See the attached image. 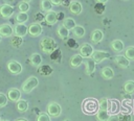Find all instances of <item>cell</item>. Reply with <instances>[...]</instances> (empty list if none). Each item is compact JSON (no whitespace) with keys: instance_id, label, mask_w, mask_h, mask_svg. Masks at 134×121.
I'll use <instances>...</instances> for the list:
<instances>
[{"instance_id":"obj_39","label":"cell","mask_w":134,"mask_h":121,"mask_svg":"<svg viewBox=\"0 0 134 121\" xmlns=\"http://www.w3.org/2000/svg\"><path fill=\"white\" fill-rule=\"evenodd\" d=\"M67 45H68L69 48H72V49L77 48V43L75 42L74 39H68L67 40Z\"/></svg>"},{"instance_id":"obj_44","label":"cell","mask_w":134,"mask_h":121,"mask_svg":"<svg viewBox=\"0 0 134 121\" xmlns=\"http://www.w3.org/2000/svg\"><path fill=\"white\" fill-rule=\"evenodd\" d=\"M61 4H62L63 6H69V5L71 4V1H70V0H62Z\"/></svg>"},{"instance_id":"obj_46","label":"cell","mask_w":134,"mask_h":121,"mask_svg":"<svg viewBox=\"0 0 134 121\" xmlns=\"http://www.w3.org/2000/svg\"><path fill=\"white\" fill-rule=\"evenodd\" d=\"M58 19H65V17H64V13H59L58 14Z\"/></svg>"},{"instance_id":"obj_15","label":"cell","mask_w":134,"mask_h":121,"mask_svg":"<svg viewBox=\"0 0 134 121\" xmlns=\"http://www.w3.org/2000/svg\"><path fill=\"white\" fill-rule=\"evenodd\" d=\"M103 39H104V33H103V31L100 29H95V30L92 31V33H91V41H92V43L98 44Z\"/></svg>"},{"instance_id":"obj_41","label":"cell","mask_w":134,"mask_h":121,"mask_svg":"<svg viewBox=\"0 0 134 121\" xmlns=\"http://www.w3.org/2000/svg\"><path fill=\"white\" fill-rule=\"evenodd\" d=\"M35 18H36L37 23L42 22L43 20H45V16H43V14H42L41 11H40V13H37V14H36V16H35Z\"/></svg>"},{"instance_id":"obj_25","label":"cell","mask_w":134,"mask_h":121,"mask_svg":"<svg viewBox=\"0 0 134 121\" xmlns=\"http://www.w3.org/2000/svg\"><path fill=\"white\" fill-rule=\"evenodd\" d=\"M63 25L67 28V29H69V30H73V28L76 26V24H75V21L72 19V18H65L64 20H63Z\"/></svg>"},{"instance_id":"obj_53","label":"cell","mask_w":134,"mask_h":121,"mask_svg":"<svg viewBox=\"0 0 134 121\" xmlns=\"http://www.w3.org/2000/svg\"><path fill=\"white\" fill-rule=\"evenodd\" d=\"M1 121H8V120H1Z\"/></svg>"},{"instance_id":"obj_36","label":"cell","mask_w":134,"mask_h":121,"mask_svg":"<svg viewBox=\"0 0 134 121\" xmlns=\"http://www.w3.org/2000/svg\"><path fill=\"white\" fill-rule=\"evenodd\" d=\"M94 10H95L96 14H99V15L103 14V13L105 11V4L97 2V3L94 5Z\"/></svg>"},{"instance_id":"obj_16","label":"cell","mask_w":134,"mask_h":121,"mask_svg":"<svg viewBox=\"0 0 134 121\" xmlns=\"http://www.w3.org/2000/svg\"><path fill=\"white\" fill-rule=\"evenodd\" d=\"M95 64H96V63H95L91 57L86 58L85 65H86V73H87L88 75H91V74L95 71Z\"/></svg>"},{"instance_id":"obj_35","label":"cell","mask_w":134,"mask_h":121,"mask_svg":"<svg viewBox=\"0 0 134 121\" xmlns=\"http://www.w3.org/2000/svg\"><path fill=\"white\" fill-rule=\"evenodd\" d=\"M18 8H19V10L22 11V13H27L28 9H29V4H28V2H26V1L23 0L22 2H20V3L18 4Z\"/></svg>"},{"instance_id":"obj_10","label":"cell","mask_w":134,"mask_h":121,"mask_svg":"<svg viewBox=\"0 0 134 121\" xmlns=\"http://www.w3.org/2000/svg\"><path fill=\"white\" fill-rule=\"evenodd\" d=\"M7 97L10 101L13 102H18L20 99H21V92L20 90L16 89V88H12L8 90V93H7Z\"/></svg>"},{"instance_id":"obj_24","label":"cell","mask_w":134,"mask_h":121,"mask_svg":"<svg viewBox=\"0 0 134 121\" xmlns=\"http://www.w3.org/2000/svg\"><path fill=\"white\" fill-rule=\"evenodd\" d=\"M111 48L114 51H116V52L122 51L124 50V43H122V41H120V40H114V41H112Z\"/></svg>"},{"instance_id":"obj_17","label":"cell","mask_w":134,"mask_h":121,"mask_svg":"<svg viewBox=\"0 0 134 121\" xmlns=\"http://www.w3.org/2000/svg\"><path fill=\"white\" fill-rule=\"evenodd\" d=\"M82 4L79 1H71V4L69 5V10L74 15H80L82 13Z\"/></svg>"},{"instance_id":"obj_40","label":"cell","mask_w":134,"mask_h":121,"mask_svg":"<svg viewBox=\"0 0 134 121\" xmlns=\"http://www.w3.org/2000/svg\"><path fill=\"white\" fill-rule=\"evenodd\" d=\"M119 121H131V116L127 115V114H120L118 115Z\"/></svg>"},{"instance_id":"obj_8","label":"cell","mask_w":134,"mask_h":121,"mask_svg":"<svg viewBox=\"0 0 134 121\" xmlns=\"http://www.w3.org/2000/svg\"><path fill=\"white\" fill-rule=\"evenodd\" d=\"M109 57H110L109 52L103 51V50H94V52H93V54H92V56H91V58H92L95 63H100V62H103L104 59L109 58Z\"/></svg>"},{"instance_id":"obj_28","label":"cell","mask_w":134,"mask_h":121,"mask_svg":"<svg viewBox=\"0 0 134 121\" xmlns=\"http://www.w3.org/2000/svg\"><path fill=\"white\" fill-rule=\"evenodd\" d=\"M50 58H51V60H53L55 63L61 62V59H62V51L59 48H57L54 51H52L50 53Z\"/></svg>"},{"instance_id":"obj_14","label":"cell","mask_w":134,"mask_h":121,"mask_svg":"<svg viewBox=\"0 0 134 121\" xmlns=\"http://www.w3.org/2000/svg\"><path fill=\"white\" fill-rule=\"evenodd\" d=\"M58 14L53 10H50V11H47L46 16H45V21L47 24L49 25H54L57 22H58Z\"/></svg>"},{"instance_id":"obj_18","label":"cell","mask_w":134,"mask_h":121,"mask_svg":"<svg viewBox=\"0 0 134 121\" xmlns=\"http://www.w3.org/2000/svg\"><path fill=\"white\" fill-rule=\"evenodd\" d=\"M83 58L84 57L81 54H74V55H72L71 58H70V65H71V67H73V68L80 67L83 64V60H84Z\"/></svg>"},{"instance_id":"obj_29","label":"cell","mask_w":134,"mask_h":121,"mask_svg":"<svg viewBox=\"0 0 134 121\" xmlns=\"http://www.w3.org/2000/svg\"><path fill=\"white\" fill-rule=\"evenodd\" d=\"M10 44H12L13 47L19 48V47H21V45L23 44V40H22L21 37L14 35V37H12V39H10Z\"/></svg>"},{"instance_id":"obj_51","label":"cell","mask_w":134,"mask_h":121,"mask_svg":"<svg viewBox=\"0 0 134 121\" xmlns=\"http://www.w3.org/2000/svg\"><path fill=\"white\" fill-rule=\"evenodd\" d=\"M64 121H71L70 119H66V120H64Z\"/></svg>"},{"instance_id":"obj_2","label":"cell","mask_w":134,"mask_h":121,"mask_svg":"<svg viewBox=\"0 0 134 121\" xmlns=\"http://www.w3.org/2000/svg\"><path fill=\"white\" fill-rule=\"evenodd\" d=\"M99 110V103L93 98H87L83 102V111L86 114H94Z\"/></svg>"},{"instance_id":"obj_22","label":"cell","mask_w":134,"mask_h":121,"mask_svg":"<svg viewBox=\"0 0 134 121\" xmlns=\"http://www.w3.org/2000/svg\"><path fill=\"white\" fill-rule=\"evenodd\" d=\"M38 72H39L41 75H43V76H48V75H50V74L53 72V70H52V68H51L50 66H48V65H43V66H40V67H39Z\"/></svg>"},{"instance_id":"obj_20","label":"cell","mask_w":134,"mask_h":121,"mask_svg":"<svg viewBox=\"0 0 134 121\" xmlns=\"http://www.w3.org/2000/svg\"><path fill=\"white\" fill-rule=\"evenodd\" d=\"M43 58L39 53H32L30 55V64L35 67H40L42 65Z\"/></svg>"},{"instance_id":"obj_3","label":"cell","mask_w":134,"mask_h":121,"mask_svg":"<svg viewBox=\"0 0 134 121\" xmlns=\"http://www.w3.org/2000/svg\"><path fill=\"white\" fill-rule=\"evenodd\" d=\"M39 84V80L36 76H29L22 84V91L24 93H30Z\"/></svg>"},{"instance_id":"obj_19","label":"cell","mask_w":134,"mask_h":121,"mask_svg":"<svg viewBox=\"0 0 134 121\" xmlns=\"http://www.w3.org/2000/svg\"><path fill=\"white\" fill-rule=\"evenodd\" d=\"M57 32H58L59 37H60L62 40H64V41L68 40V37H69V29H67L63 24L59 26V28H58Z\"/></svg>"},{"instance_id":"obj_47","label":"cell","mask_w":134,"mask_h":121,"mask_svg":"<svg viewBox=\"0 0 134 121\" xmlns=\"http://www.w3.org/2000/svg\"><path fill=\"white\" fill-rule=\"evenodd\" d=\"M96 1H97V2H99V3H104V4H105L108 0H96Z\"/></svg>"},{"instance_id":"obj_9","label":"cell","mask_w":134,"mask_h":121,"mask_svg":"<svg viewBox=\"0 0 134 121\" xmlns=\"http://www.w3.org/2000/svg\"><path fill=\"white\" fill-rule=\"evenodd\" d=\"M7 69L12 74H19L22 71V65L17 60H10L7 64Z\"/></svg>"},{"instance_id":"obj_32","label":"cell","mask_w":134,"mask_h":121,"mask_svg":"<svg viewBox=\"0 0 134 121\" xmlns=\"http://www.w3.org/2000/svg\"><path fill=\"white\" fill-rule=\"evenodd\" d=\"M16 22L17 23H25L27 20H28V15H27V13H22V11H20L17 16H16Z\"/></svg>"},{"instance_id":"obj_49","label":"cell","mask_w":134,"mask_h":121,"mask_svg":"<svg viewBox=\"0 0 134 121\" xmlns=\"http://www.w3.org/2000/svg\"><path fill=\"white\" fill-rule=\"evenodd\" d=\"M4 1H5V2H13L14 0H4Z\"/></svg>"},{"instance_id":"obj_21","label":"cell","mask_w":134,"mask_h":121,"mask_svg":"<svg viewBox=\"0 0 134 121\" xmlns=\"http://www.w3.org/2000/svg\"><path fill=\"white\" fill-rule=\"evenodd\" d=\"M100 74L105 79H111L114 76V72L110 67H104L100 71Z\"/></svg>"},{"instance_id":"obj_27","label":"cell","mask_w":134,"mask_h":121,"mask_svg":"<svg viewBox=\"0 0 134 121\" xmlns=\"http://www.w3.org/2000/svg\"><path fill=\"white\" fill-rule=\"evenodd\" d=\"M73 34L75 35V38H79V39H81V38H83L84 35H85V28L83 27V26H81V25H76L74 28H73Z\"/></svg>"},{"instance_id":"obj_4","label":"cell","mask_w":134,"mask_h":121,"mask_svg":"<svg viewBox=\"0 0 134 121\" xmlns=\"http://www.w3.org/2000/svg\"><path fill=\"white\" fill-rule=\"evenodd\" d=\"M47 113L50 117H59L62 113V107L57 102H50L47 105Z\"/></svg>"},{"instance_id":"obj_26","label":"cell","mask_w":134,"mask_h":121,"mask_svg":"<svg viewBox=\"0 0 134 121\" xmlns=\"http://www.w3.org/2000/svg\"><path fill=\"white\" fill-rule=\"evenodd\" d=\"M124 90L127 94L131 95L134 93V80H128L124 84Z\"/></svg>"},{"instance_id":"obj_54","label":"cell","mask_w":134,"mask_h":121,"mask_svg":"<svg viewBox=\"0 0 134 121\" xmlns=\"http://www.w3.org/2000/svg\"><path fill=\"white\" fill-rule=\"evenodd\" d=\"M0 121H1V120H0Z\"/></svg>"},{"instance_id":"obj_1","label":"cell","mask_w":134,"mask_h":121,"mask_svg":"<svg viewBox=\"0 0 134 121\" xmlns=\"http://www.w3.org/2000/svg\"><path fill=\"white\" fill-rule=\"evenodd\" d=\"M40 47L42 49L43 52L47 53V54H50L52 51H54L57 49V43L55 41L52 39V38H43L40 42Z\"/></svg>"},{"instance_id":"obj_13","label":"cell","mask_w":134,"mask_h":121,"mask_svg":"<svg viewBox=\"0 0 134 121\" xmlns=\"http://www.w3.org/2000/svg\"><path fill=\"white\" fill-rule=\"evenodd\" d=\"M14 33V28L7 24V23H4V24H1L0 25V34L4 38H8L10 35H13Z\"/></svg>"},{"instance_id":"obj_34","label":"cell","mask_w":134,"mask_h":121,"mask_svg":"<svg viewBox=\"0 0 134 121\" xmlns=\"http://www.w3.org/2000/svg\"><path fill=\"white\" fill-rule=\"evenodd\" d=\"M99 103V110H105V111H108L109 110V104H110V101L107 99V98H103L98 101Z\"/></svg>"},{"instance_id":"obj_12","label":"cell","mask_w":134,"mask_h":121,"mask_svg":"<svg viewBox=\"0 0 134 121\" xmlns=\"http://www.w3.org/2000/svg\"><path fill=\"white\" fill-rule=\"evenodd\" d=\"M114 62L118 67H120L122 69H126L130 66V62L125 55H116L114 57Z\"/></svg>"},{"instance_id":"obj_5","label":"cell","mask_w":134,"mask_h":121,"mask_svg":"<svg viewBox=\"0 0 134 121\" xmlns=\"http://www.w3.org/2000/svg\"><path fill=\"white\" fill-rule=\"evenodd\" d=\"M14 15V7L7 3H4L0 6V16L3 19H9Z\"/></svg>"},{"instance_id":"obj_48","label":"cell","mask_w":134,"mask_h":121,"mask_svg":"<svg viewBox=\"0 0 134 121\" xmlns=\"http://www.w3.org/2000/svg\"><path fill=\"white\" fill-rule=\"evenodd\" d=\"M16 121H27L26 119H24V118H20V119H17Z\"/></svg>"},{"instance_id":"obj_45","label":"cell","mask_w":134,"mask_h":121,"mask_svg":"<svg viewBox=\"0 0 134 121\" xmlns=\"http://www.w3.org/2000/svg\"><path fill=\"white\" fill-rule=\"evenodd\" d=\"M53 5H60L61 4V2H62V0H49Z\"/></svg>"},{"instance_id":"obj_50","label":"cell","mask_w":134,"mask_h":121,"mask_svg":"<svg viewBox=\"0 0 134 121\" xmlns=\"http://www.w3.org/2000/svg\"><path fill=\"white\" fill-rule=\"evenodd\" d=\"M1 41H2V35L0 34V42H1Z\"/></svg>"},{"instance_id":"obj_23","label":"cell","mask_w":134,"mask_h":121,"mask_svg":"<svg viewBox=\"0 0 134 121\" xmlns=\"http://www.w3.org/2000/svg\"><path fill=\"white\" fill-rule=\"evenodd\" d=\"M96 118L98 121H108V119L110 118V114L108 111L105 110H98L96 113Z\"/></svg>"},{"instance_id":"obj_38","label":"cell","mask_w":134,"mask_h":121,"mask_svg":"<svg viewBox=\"0 0 134 121\" xmlns=\"http://www.w3.org/2000/svg\"><path fill=\"white\" fill-rule=\"evenodd\" d=\"M7 102H8V97L5 94L0 92V107L5 106L7 104Z\"/></svg>"},{"instance_id":"obj_42","label":"cell","mask_w":134,"mask_h":121,"mask_svg":"<svg viewBox=\"0 0 134 121\" xmlns=\"http://www.w3.org/2000/svg\"><path fill=\"white\" fill-rule=\"evenodd\" d=\"M117 108V103L116 101H110V104H109V110L111 112H115Z\"/></svg>"},{"instance_id":"obj_6","label":"cell","mask_w":134,"mask_h":121,"mask_svg":"<svg viewBox=\"0 0 134 121\" xmlns=\"http://www.w3.org/2000/svg\"><path fill=\"white\" fill-rule=\"evenodd\" d=\"M14 33L18 37H25L28 33V26H26L24 23H17L14 27Z\"/></svg>"},{"instance_id":"obj_31","label":"cell","mask_w":134,"mask_h":121,"mask_svg":"<svg viewBox=\"0 0 134 121\" xmlns=\"http://www.w3.org/2000/svg\"><path fill=\"white\" fill-rule=\"evenodd\" d=\"M52 5L53 4L49 0H41V2H40V7L44 11H50L52 8Z\"/></svg>"},{"instance_id":"obj_52","label":"cell","mask_w":134,"mask_h":121,"mask_svg":"<svg viewBox=\"0 0 134 121\" xmlns=\"http://www.w3.org/2000/svg\"><path fill=\"white\" fill-rule=\"evenodd\" d=\"M24 1H26V2H29V1H31V0H24Z\"/></svg>"},{"instance_id":"obj_7","label":"cell","mask_w":134,"mask_h":121,"mask_svg":"<svg viewBox=\"0 0 134 121\" xmlns=\"http://www.w3.org/2000/svg\"><path fill=\"white\" fill-rule=\"evenodd\" d=\"M93 52H94L93 47H92L90 44H88V43H85V44H83V45L80 47V54H81L83 57H85V58L91 57L92 54H93Z\"/></svg>"},{"instance_id":"obj_43","label":"cell","mask_w":134,"mask_h":121,"mask_svg":"<svg viewBox=\"0 0 134 121\" xmlns=\"http://www.w3.org/2000/svg\"><path fill=\"white\" fill-rule=\"evenodd\" d=\"M108 121H119V118L117 115H111L110 118L108 119Z\"/></svg>"},{"instance_id":"obj_11","label":"cell","mask_w":134,"mask_h":121,"mask_svg":"<svg viewBox=\"0 0 134 121\" xmlns=\"http://www.w3.org/2000/svg\"><path fill=\"white\" fill-rule=\"evenodd\" d=\"M28 33L31 37H39L42 33V26L39 23H32L28 26Z\"/></svg>"},{"instance_id":"obj_33","label":"cell","mask_w":134,"mask_h":121,"mask_svg":"<svg viewBox=\"0 0 134 121\" xmlns=\"http://www.w3.org/2000/svg\"><path fill=\"white\" fill-rule=\"evenodd\" d=\"M125 56L129 60H134V46H129L125 50Z\"/></svg>"},{"instance_id":"obj_30","label":"cell","mask_w":134,"mask_h":121,"mask_svg":"<svg viewBox=\"0 0 134 121\" xmlns=\"http://www.w3.org/2000/svg\"><path fill=\"white\" fill-rule=\"evenodd\" d=\"M27 108H28V102H27L26 100L20 99V100L17 102V110H18L19 112L23 113V112L27 111Z\"/></svg>"},{"instance_id":"obj_37","label":"cell","mask_w":134,"mask_h":121,"mask_svg":"<svg viewBox=\"0 0 134 121\" xmlns=\"http://www.w3.org/2000/svg\"><path fill=\"white\" fill-rule=\"evenodd\" d=\"M37 121H51V119L48 113H40L37 118Z\"/></svg>"}]
</instances>
